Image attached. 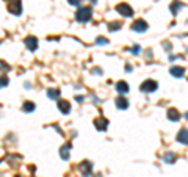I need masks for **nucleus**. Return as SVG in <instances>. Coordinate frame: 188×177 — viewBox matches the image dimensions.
Segmentation results:
<instances>
[{
  "label": "nucleus",
  "mask_w": 188,
  "mask_h": 177,
  "mask_svg": "<svg viewBox=\"0 0 188 177\" xmlns=\"http://www.w3.org/2000/svg\"><path fill=\"white\" fill-rule=\"evenodd\" d=\"M91 2H93V3H96V2H97V0H91Z\"/></svg>",
  "instance_id": "26"
},
{
  "label": "nucleus",
  "mask_w": 188,
  "mask_h": 177,
  "mask_svg": "<svg viewBox=\"0 0 188 177\" xmlns=\"http://www.w3.org/2000/svg\"><path fill=\"white\" fill-rule=\"evenodd\" d=\"M130 52H132L133 55H138V53H140V45H133V47L130 49Z\"/></svg>",
  "instance_id": "24"
},
{
  "label": "nucleus",
  "mask_w": 188,
  "mask_h": 177,
  "mask_svg": "<svg viewBox=\"0 0 188 177\" xmlns=\"http://www.w3.org/2000/svg\"><path fill=\"white\" fill-rule=\"evenodd\" d=\"M163 160L166 161V163H174V161H176V155H174V154H166V155L163 157Z\"/></svg>",
  "instance_id": "18"
},
{
  "label": "nucleus",
  "mask_w": 188,
  "mask_h": 177,
  "mask_svg": "<svg viewBox=\"0 0 188 177\" xmlns=\"http://www.w3.org/2000/svg\"><path fill=\"white\" fill-rule=\"evenodd\" d=\"M147 28H149L147 22L143 21V19H138V21H135L132 24V30H133V32H138V33H144Z\"/></svg>",
  "instance_id": "5"
},
{
  "label": "nucleus",
  "mask_w": 188,
  "mask_h": 177,
  "mask_svg": "<svg viewBox=\"0 0 188 177\" xmlns=\"http://www.w3.org/2000/svg\"><path fill=\"white\" fill-rule=\"evenodd\" d=\"M180 6H183V5H182V2H176L174 5L171 6V11H172V14H177V10L180 8Z\"/></svg>",
  "instance_id": "21"
},
{
  "label": "nucleus",
  "mask_w": 188,
  "mask_h": 177,
  "mask_svg": "<svg viewBox=\"0 0 188 177\" xmlns=\"http://www.w3.org/2000/svg\"><path fill=\"white\" fill-rule=\"evenodd\" d=\"M116 90H118V93H121V94L129 93V85H127V82H118L116 83Z\"/></svg>",
  "instance_id": "14"
},
{
  "label": "nucleus",
  "mask_w": 188,
  "mask_h": 177,
  "mask_svg": "<svg viewBox=\"0 0 188 177\" xmlns=\"http://www.w3.org/2000/svg\"><path fill=\"white\" fill-rule=\"evenodd\" d=\"M168 119L172 121V122H177L180 119V113L176 108H169V110H168Z\"/></svg>",
  "instance_id": "11"
},
{
  "label": "nucleus",
  "mask_w": 188,
  "mask_h": 177,
  "mask_svg": "<svg viewBox=\"0 0 188 177\" xmlns=\"http://www.w3.org/2000/svg\"><path fill=\"white\" fill-rule=\"evenodd\" d=\"M91 17H93V10H91V6H82V8H79L77 13H75V21L82 22V24L90 22Z\"/></svg>",
  "instance_id": "1"
},
{
  "label": "nucleus",
  "mask_w": 188,
  "mask_h": 177,
  "mask_svg": "<svg viewBox=\"0 0 188 177\" xmlns=\"http://www.w3.org/2000/svg\"><path fill=\"white\" fill-rule=\"evenodd\" d=\"M47 96H49L50 99H56V97L60 96V90H49V91H47Z\"/></svg>",
  "instance_id": "17"
},
{
  "label": "nucleus",
  "mask_w": 188,
  "mask_h": 177,
  "mask_svg": "<svg viewBox=\"0 0 188 177\" xmlns=\"http://www.w3.org/2000/svg\"><path fill=\"white\" fill-rule=\"evenodd\" d=\"M0 71H10V66H8V64H6V63H3V61H0Z\"/></svg>",
  "instance_id": "22"
},
{
  "label": "nucleus",
  "mask_w": 188,
  "mask_h": 177,
  "mask_svg": "<svg viewBox=\"0 0 188 177\" xmlns=\"http://www.w3.org/2000/svg\"><path fill=\"white\" fill-rule=\"evenodd\" d=\"M116 107L119 110H127L129 108V101L124 99V97H118L116 99Z\"/></svg>",
  "instance_id": "12"
},
{
  "label": "nucleus",
  "mask_w": 188,
  "mask_h": 177,
  "mask_svg": "<svg viewBox=\"0 0 188 177\" xmlns=\"http://www.w3.org/2000/svg\"><path fill=\"white\" fill-rule=\"evenodd\" d=\"M71 147H72L71 143H66L63 147L60 149V157L63 160H69V157H71Z\"/></svg>",
  "instance_id": "8"
},
{
  "label": "nucleus",
  "mask_w": 188,
  "mask_h": 177,
  "mask_svg": "<svg viewBox=\"0 0 188 177\" xmlns=\"http://www.w3.org/2000/svg\"><path fill=\"white\" fill-rule=\"evenodd\" d=\"M25 45H27V49L28 50H36L38 49V39L34 36H28V38H25Z\"/></svg>",
  "instance_id": "7"
},
{
  "label": "nucleus",
  "mask_w": 188,
  "mask_h": 177,
  "mask_svg": "<svg viewBox=\"0 0 188 177\" xmlns=\"http://www.w3.org/2000/svg\"><path fill=\"white\" fill-rule=\"evenodd\" d=\"M8 83H10V80H8V77H6V75H2V77H0V88L8 86Z\"/></svg>",
  "instance_id": "19"
},
{
  "label": "nucleus",
  "mask_w": 188,
  "mask_h": 177,
  "mask_svg": "<svg viewBox=\"0 0 188 177\" xmlns=\"http://www.w3.org/2000/svg\"><path fill=\"white\" fill-rule=\"evenodd\" d=\"M67 2H69V5L77 6V5H80V3H82V0H67Z\"/></svg>",
  "instance_id": "25"
},
{
  "label": "nucleus",
  "mask_w": 188,
  "mask_h": 177,
  "mask_svg": "<svg viewBox=\"0 0 188 177\" xmlns=\"http://www.w3.org/2000/svg\"><path fill=\"white\" fill-rule=\"evenodd\" d=\"M94 125H96V129H97V130L103 132V130L108 129V119H105V118H97V119H94Z\"/></svg>",
  "instance_id": "6"
},
{
  "label": "nucleus",
  "mask_w": 188,
  "mask_h": 177,
  "mask_svg": "<svg viewBox=\"0 0 188 177\" xmlns=\"http://www.w3.org/2000/svg\"><path fill=\"white\" fill-rule=\"evenodd\" d=\"M177 141L182 144H187V129H182L177 135Z\"/></svg>",
  "instance_id": "15"
},
{
  "label": "nucleus",
  "mask_w": 188,
  "mask_h": 177,
  "mask_svg": "<svg viewBox=\"0 0 188 177\" xmlns=\"http://www.w3.org/2000/svg\"><path fill=\"white\" fill-rule=\"evenodd\" d=\"M56 105H58V108H60V111L63 114H69V111H71V105H69L67 101H58V102H56Z\"/></svg>",
  "instance_id": "9"
},
{
  "label": "nucleus",
  "mask_w": 188,
  "mask_h": 177,
  "mask_svg": "<svg viewBox=\"0 0 188 177\" xmlns=\"http://www.w3.org/2000/svg\"><path fill=\"white\" fill-rule=\"evenodd\" d=\"M34 108H36V105H34L32 101H27V102H24V105H22V110H24V113H33Z\"/></svg>",
  "instance_id": "13"
},
{
  "label": "nucleus",
  "mask_w": 188,
  "mask_h": 177,
  "mask_svg": "<svg viewBox=\"0 0 188 177\" xmlns=\"http://www.w3.org/2000/svg\"><path fill=\"white\" fill-rule=\"evenodd\" d=\"M8 11L14 16H21L22 14V3L21 0H13V2L8 3Z\"/></svg>",
  "instance_id": "3"
},
{
  "label": "nucleus",
  "mask_w": 188,
  "mask_h": 177,
  "mask_svg": "<svg viewBox=\"0 0 188 177\" xmlns=\"http://www.w3.org/2000/svg\"><path fill=\"white\" fill-rule=\"evenodd\" d=\"M80 169H82V171H90V169H91V163H90V161H83V163L82 165H80Z\"/></svg>",
  "instance_id": "20"
},
{
  "label": "nucleus",
  "mask_w": 188,
  "mask_h": 177,
  "mask_svg": "<svg viewBox=\"0 0 188 177\" xmlns=\"http://www.w3.org/2000/svg\"><path fill=\"white\" fill-rule=\"evenodd\" d=\"M96 44H101V45H102V44H108V41H107L105 38L101 36V38H97V39H96Z\"/></svg>",
  "instance_id": "23"
},
{
  "label": "nucleus",
  "mask_w": 188,
  "mask_h": 177,
  "mask_svg": "<svg viewBox=\"0 0 188 177\" xmlns=\"http://www.w3.org/2000/svg\"><path fill=\"white\" fill-rule=\"evenodd\" d=\"M140 90L143 91V93H154V91L158 90V83H157L155 80H146V82L141 83Z\"/></svg>",
  "instance_id": "2"
},
{
  "label": "nucleus",
  "mask_w": 188,
  "mask_h": 177,
  "mask_svg": "<svg viewBox=\"0 0 188 177\" xmlns=\"http://www.w3.org/2000/svg\"><path fill=\"white\" fill-rule=\"evenodd\" d=\"M116 11L119 14H122L124 17H132L133 16V8L127 3H119V5L116 6Z\"/></svg>",
  "instance_id": "4"
},
{
  "label": "nucleus",
  "mask_w": 188,
  "mask_h": 177,
  "mask_svg": "<svg viewBox=\"0 0 188 177\" xmlns=\"http://www.w3.org/2000/svg\"><path fill=\"white\" fill-rule=\"evenodd\" d=\"M121 27H122L121 22H111L108 28H110V32H116V30H121Z\"/></svg>",
  "instance_id": "16"
},
{
  "label": "nucleus",
  "mask_w": 188,
  "mask_h": 177,
  "mask_svg": "<svg viewBox=\"0 0 188 177\" xmlns=\"http://www.w3.org/2000/svg\"><path fill=\"white\" fill-rule=\"evenodd\" d=\"M169 72H171V75L176 77V79H180V77H183V74H185V69L180 67V66H172L169 69Z\"/></svg>",
  "instance_id": "10"
}]
</instances>
